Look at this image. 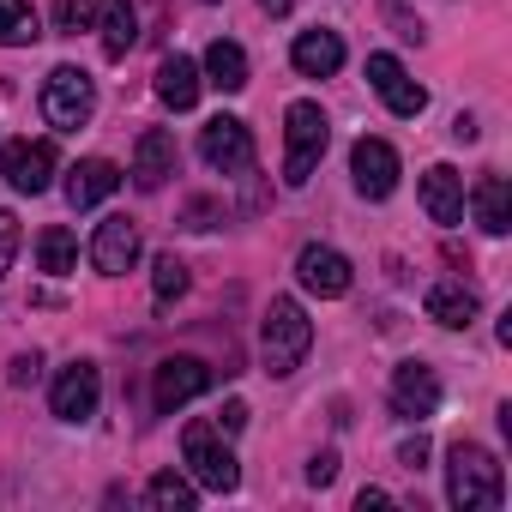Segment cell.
Here are the masks:
<instances>
[{"label":"cell","instance_id":"7a4b0ae2","mask_svg":"<svg viewBox=\"0 0 512 512\" xmlns=\"http://www.w3.org/2000/svg\"><path fill=\"white\" fill-rule=\"evenodd\" d=\"M308 344H314V320L302 314V302L296 296H278L272 308H266V320H260V356H266V374H296L302 368V356H308Z\"/></svg>","mask_w":512,"mask_h":512},{"label":"cell","instance_id":"9a60e30c","mask_svg":"<svg viewBox=\"0 0 512 512\" xmlns=\"http://www.w3.org/2000/svg\"><path fill=\"white\" fill-rule=\"evenodd\" d=\"M169 175H175V139L163 127H145L139 145H133V187L139 193H157Z\"/></svg>","mask_w":512,"mask_h":512},{"label":"cell","instance_id":"52a82bcc","mask_svg":"<svg viewBox=\"0 0 512 512\" xmlns=\"http://www.w3.org/2000/svg\"><path fill=\"white\" fill-rule=\"evenodd\" d=\"M368 85L380 91V103L392 109V115H404V121H416L422 109H428V91L404 73V61L398 55H368Z\"/></svg>","mask_w":512,"mask_h":512},{"label":"cell","instance_id":"cb8c5ba5","mask_svg":"<svg viewBox=\"0 0 512 512\" xmlns=\"http://www.w3.org/2000/svg\"><path fill=\"white\" fill-rule=\"evenodd\" d=\"M37 266H43L49 278H67V272L79 266V241H73V229H61V223H55V229H43V235H37Z\"/></svg>","mask_w":512,"mask_h":512},{"label":"cell","instance_id":"f1b7e54d","mask_svg":"<svg viewBox=\"0 0 512 512\" xmlns=\"http://www.w3.org/2000/svg\"><path fill=\"white\" fill-rule=\"evenodd\" d=\"M13 260H19V217L0 211V278L13 272Z\"/></svg>","mask_w":512,"mask_h":512},{"label":"cell","instance_id":"5bb4252c","mask_svg":"<svg viewBox=\"0 0 512 512\" xmlns=\"http://www.w3.org/2000/svg\"><path fill=\"white\" fill-rule=\"evenodd\" d=\"M392 410H398V416H434V410H440V374H434L428 362L392 368Z\"/></svg>","mask_w":512,"mask_h":512},{"label":"cell","instance_id":"7402d4cb","mask_svg":"<svg viewBox=\"0 0 512 512\" xmlns=\"http://www.w3.org/2000/svg\"><path fill=\"white\" fill-rule=\"evenodd\" d=\"M422 308H428L434 326H452V332H458V326L476 320V290H470V284H434V290L422 296Z\"/></svg>","mask_w":512,"mask_h":512},{"label":"cell","instance_id":"6da1fadb","mask_svg":"<svg viewBox=\"0 0 512 512\" xmlns=\"http://www.w3.org/2000/svg\"><path fill=\"white\" fill-rule=\"evenodd\" d=\"M500 494H506V482H500L494 452H482L476 440H458V446L446 452V500H452L458 512H494Z\"/></svg>","mask_w":512,"mask_h":512},{"label":"cell","instance_id":"ffe728a7","mask_svg":"<svg viewBox=\"0 0 512 512\" xmlns=\"http://www.w3.org/2000/svg\"><path fill=\"white\" fill-rule=\"evenodd\" d=\"M199 85H205V79H199V67H193L187 55H163V67H157V97H163L175 115L199 103Z\"/></svg>","mask_w":512,"mask_h":512},{"label":"cell","instance_id":"1f68e13d","mask_svg":"<svg viewBox=\"0 0 512 512\" xmlns=\"http://www.w3.org/2000/svg\"><path fill=\"white\" fill-rule=\"evenodd\" d=\"M37 368H43V356L31 350V356H13V386H31L37 380Z\"/></svg>","mask_w":512,"mask_h":512},{"label":"cell","instance_id":"e575fe53","mask_svg":"<svg viewBox=\"0 0 512 512\" xmlns=\"http://www.w3.org/2000/svg\"><path fill=\"white\" fill-rule=\"evenodd\" d=\"M452 139H464V145H470V139H476V121H470V115H458V121H452Z\"/></svg>","mask_w":512,"mask_h":512},{"label":"cell","instance_id":"7c38bea8","mask_svg":"<svg viewBox=\"0 0 512 512\" xmlns=\"http://www.w3.org/2000/svg\"><path fill=\"white\" fill-rule=\"evenodd\" d=\"M0 169H7V181L19 193H43L55 181V145L49 139H13L7 157H0Z\"/></svg>","mask_w":512,"mask_h":512},{"label":"cell","instance_id":"83f0119b","mask_svg":"<svg viewBox=\"0 0 512 512\" xmlns=\"http://www.w3.org/2000/svg\"><path fill=\"white\" fill-rule=\"evenodd\" d=\"M91 25V0H55V31L61 37H79Z\"/></svg>","mask_w":512,"mask_h":512},{"label":"cell","instance_id":"d590c367","mask_svg":"<svg viewBox=\"0 0 512 512\" xmlns=\"http://www.w3.org/2000/svg\"><path fill=\"white\" fill-rule=\"evenodd\" d=\"M260 7H266V13H272V19H284V13H290V7H296V0H260Z\"/></svg>","mask_w":512,"mask_h":512},{"label":"cell","instance_id":"ba28073f","mask_svg":"<svg viewBox=\"0 0 512 512\" xmlns=\"http://www.w3.org/2000/svg\"><path fill=\"white\" fill-rule=\"evenodd\" d=\"M205 386H211V368H205L199 356H169V362H157V380H151V404L169 416V410L193 404Z\"/></svg>","mask_w":512,"mask_h":512},{"label":"cell","instance_id":"f546056e","mask_svg":"<svg viewBox=\"0 0 512 512\" xmlns=\"http://www.w3.org/2000/svg\"><path fill=\"white\" fill-rule=\"evenodd\" d=\"M332 476H338V452H314V458H308V482H314V488H326Z\"/></svg>","mask_w":512,"mask_h":512},{"label":"cell","instance_id":"9c48e42d","mask_svg":"<svg viewBox=\"0 0 512 512\" xmlns=\"http://www.w3.org/2000/svg\"><path fill=\"white\" fill-rule=\"evenodd\" d=\"M296 278H302V290L308 296H350V260L338 247H326V241H308L302 253H296Z\"/></svg>","mask_w":512,"mask_h":512},{"label":"cell","instance_id":"836d02e7","mask_svg":"<svg viewBox=\"0 0 512 512\" xmlns=\"http://www.w3.org/2000/svg\"><path fill=\"white\" fill-rule=\"evenodd\" d=\"M356 506H362V512H368V506H392V494H386V488H362Z\"/></svg>","mask_w":512,"mask_h":512},{"label":"cell","instance_id":"8992f818","mask_svg":"<svg viewBox=\"0 0 512 512\" xmlns=\"http://www.w3.org/2000/svg\"><path fill=\"white\" fill-rule=\"evenodd\" d=\"M199 157H205L217 175H247V169H253V133H247V121H235V115L205 121V133H199Z\"/></svg>","mask_w":512,"mask_h":512},{"label":"cell","instance_id":"d6a6232c","mask_svg":"<svg viewBox=\"0 0 512 512\" xmlns=\"http://www.w3.org/2000/svg\"><path fill=\"white\" fill-rule=\"evenodd\" d=\"M217 428L241 434V428H247V404H241V398H235V404H223V422H217Z\"/></svg>","mask_w":512,"mask_h":512},{"label":"cell","instance_id":"2e32d148","mask_svg":"<svg viewBox=\"0 0 512 512\" xmlns=\"http://www.w3.org/2000/svg\"><path fill=\"white\" fill-rule=\"evenodd\" d=\"M422 211L434 217V223H464V175L452 169V163H434L428 175H422Z\"/></svg>","mask_w":512,"mask_h":512},{"label":"cell","instance_id":"8fae6325","mask_svg":"<svg viewBox=\"0 0 512 512\" xmlns=\"http://www.w3.org/2000/svg\"><path fill=\"white\" fill-rule=\"evenodd\" d=\"M97 398H103V380H97L91 362H67L61 380H55V392H49V404H55L61 422H91L97 416Z\"/></svg>","mask_w":512,"mask_h":512},{"label":"cell","instance_id":"277c9868","mask_svg":"<svg viewBox=\"0 0 512 512\" xmlns=\"http://www.w3.org/2000/svg\"><path fill=\"white\" fill-rule=\"evenodd\" d=\"M91 115H97V79L85 67H55L43 79V121L61 133H79Z\"/></svg>","mask_w":512,"mask_h":512},{"label":"cell","instance_id":"5b68a950","mask_svg":"<svg viewBox=\"0 0 512 512\" xmlns=\"http://www.w3.org/2000/svg\"><path fill=\"white\" fill-rule=\"evenodd\" d=\"M181 458H187V470H193L205 488H217V494H229V488L241 482V464H235V452L223 446V428H217V422H187V428H181Z\"/></svg>","mask_w":512,"mask_h":512},{"label":"cell","instance_id":"d4e9b609","mask_svg":"<svg viewBox=\"0 0 512 512\" xmlns=\"http://www.w3.org/2000/svg\"><path fill=\"white\" fill-rule=\"evenodd\" d=\"M37 13H31V0H0V49H25L37 43Z\"/></svg>","mask_w":512,"mask_h":512},{"label":"cell","instance_id":"4fadbf2b","mask_svg":"<svg viewBox=\"0 0 512 512\" xmlns=\"http://www.w3.org/2000/svg\"><path fill=\"white\" fill-rule=\"evenodd\" d=\"M350 175H356V187H362L368 199H386V193L398 187V151H392L386 139H356Z\"/></svg>","mask_w":512,"mask_h":512},{"label":"cell","instance_id":"603a6c76","mask_svg":"<svg viewBox=\"0 0 512 512\" xmlns=\"http://www.w3.org/2000/svg\"><path fill=\"white\" fill-rule=\"evenodd\" d=\"M205 79H211L217 91H229V97L247 91V55H241V43H223V37H217V43L205 49Z\"/></svg>","mask_w":512,"mask_h":512},{"label":"cell","instance_id":"3957f363","mask_svg":"<svg viewBox=\"0 0 512 512\" xmlns=\"http://www.w3.org/2000/svg\"><path fill=\"white\" fill-rule=\"evenodd\" d=\"M284 139H290L284 181H290V187H308L314 169H320V157H326V139H332L326 109H320V103H290V115H284Z\"/></svg>","mask_w":512,"mask_h":512},{"label":"cell","instance_id":"4dcf8cb0","mask_svg":"<svg viewBox=\"0 0 512 512\" xmlns=\"http://www.w3.org/2000/svg\"><path fill=\"white\" fill-rule=\"evenodd\" d=\"M398 464H404V470H422V464H428V440H422V434L404 440V446H398Z\"/></svg>","mask_w":512,"mask_h":512},{"label":"cell","instance_id":"d6986e66","mask_svg":"<svg viewBox=\"0 0 512 512\" xmlns=\"http://www.w3.org/2000/svg\"><path fill=\"white\" fill-rule=\"evenodd\" d=\"M91 19H97V31H103V55H109V61H127V49L139 43V13H133V0H103Z\"/></svg>","mask_w":512,"mask_h":512},{"label":"cell","instance_id":"e0dca14e","mask_svg":"<svg viewBox=\"0 0 512 512\" xmlns=\"http://www.w3.org/2000/svg\"><path fill=\"white\" fill-rule=\"evenodd\" d=\"M115 187H121V169H115L109 157H85V163H73V175H67V205H73V211H91V205H103Z\"/></svg>","mask_w":512,"mask_h":512},{"label":"cell","instance_id":"44dd1931","mask_svg":"<svg viewBox=\"0 0 512 512\" xmlns=\"http://www.w3.org/2000/svg\"><path fill=\"white\" fill-rule=\"evenodd\" d=\"M470 205H476L482 235H506V229H512V187H506L500 175H482L476 193H470Z\"/></svg>","mask_w":512,"mask_h":512},{"label":"cell","instance_id":"30bf717a","mask_svg":"<svg viewBox=\"0 0 512 512\" xmlns=\"http://www.w3.org/2000/svg\"><path fill=\"white\" fill-rule=\"evenodd\" d=\"M133 260H139V223L133 217H103L97 235H91V266L103 278H121V272H133Z\"/></svg>","mask_w":512,"mask_h":512},{"label":"cell","instance_id":"ac0fdd59","mask_svg":"<svg viewBox=\"0 0 512 512\" xmlns=\"http://www.w3.org/2000/svg\"><path fill=\"white\" fill-rule=\"evenodd\" d=\"M290 61H296V73H308V79H332V73L344 67V43H338V31H302L296 49H290Z\"/></svg>","mask_w":512,"mask_h":512},{"label":"cell","instance_id":"484cf974","mask_svg":"<svg viewBox=\"0 0 512 512\" xmlns=\"http://www.w3.org/2000/svg\"><path fill=\"white\" fill-rule=\"evenodd\" d=\"M145 500H151V506H163V512H193V500H199V488H193L187 476H175V470H163V476H151V488H145Z\"/></svg>","mask_w":512,"mask_h":512},{"label":"cell","instance_id":"4316f807","mask_svg":"<svg viewBox=\"0 0 512 512\" xmlns=\"http://www.w3.org/2000/svg\"><path fill=\"white\" fill-rule=\"evenodd\" d=\"M151 290H157V302H175V296H187V266L175 260V253H163V260H157V272H151Z\"/></svg>","mask_w":512,"mask_h":512}]
</instances>
